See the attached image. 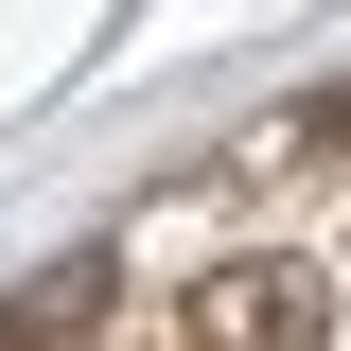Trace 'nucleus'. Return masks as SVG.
Returning a JSON list of instances; mask_svg holds the SVG:
<instances>
[{
	"mask_svg": "<svg viewBox=\"0 0 351 351\" xmlns=\"http://www.w3.org/2000/svg\"><path fill=\"white\" fill-rule=\"evenodd\" d=\"M176 334L193 351H334V281H316L299 246H228L193 299H176Z\"/></svg>",
	"mask_w": 351,
	"mask_h": 351,
	"instance_id": "nucleus-1",
	"label": "nucleus"
}]
</instances>
